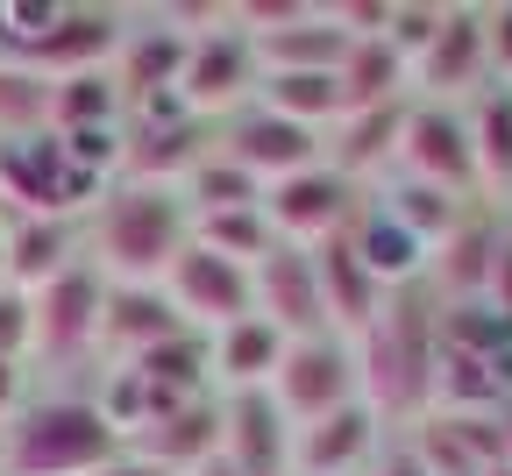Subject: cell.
Instances as JSON below:
<instances>
[{"label": "cell", "mask_w": 512, "mask_h": 476, "mask_svg": "<svg viewBox=\"0 0 512 476\" xmlns=\"http://www.w3.org/2000/svg\"><path fill=\"white\" fill-rule=\"evenodd\" d=\"M434 363H441V306L427 285L392 292L370 334H356V377L363 405L392 427V420H427L434 413Z\"/></svg>", "instance_id": "cell-1"}, {"label": "cell", "mask_w": 512, "mask_h": 476, "mask_svg": "<svg viewBox=\"0 0 512 476\" xmlns=\"http://www.w3.org/2000/svg\"><path fill=\"white\" fill-rule=\"evenodd\" d=\"M192 242V207L178 185H107L86 214V263L107 285H164Z\"/></svg>", "instance_id": "cell-2"}, {"label": "cell", "mask_w": 512, "mask_h": 476, "mask_svg": "<svg viewBox=\"0 0 512 476\" xmlns=\"http://www.w3.org/2000/svg\"><path fill=\"white\" fill-rule=\"evenodd\" d=\"M128 441L107 427V413L79 391L36 398L0 427V476H100Z\"/></svg>", "instance_id": "cell-3"}, {"label": "cell", "mask_w": 512, "mask_h": 476, "mask_svg": "<svg viewBox=\"0 0 512 476\" xmlns=\"http://www.w3.org/2000/svg\"><path fill=\"white\" fill-rule=\"evenodd\" d=\"M256 86H264V64H256V43H249L235 22H221V29H207V36H192L185 72H178V100H185L192 121L221 128L228 114H242V107L256 100Z\"/></svg>", "instance_id": "cell-4"}, {"label": "cell", "mask_w": 512, "mask_h": 476, "mask_svg": "<svg viewBox=\"0 0 512 476\" xmlns=\"http://www.w3.org/2000/svg\"><path fill=\"white\" fill-rule=\"evenodd\" d=\"M271 398L292 427H313L342 413V405L363 398V377H356V342L342 334H306V342H285V363L271 377Z\"/></svg>", "instance_id": "cell-5"}, {"label": "cell", "mask_w": 512, "mask_h": 476, "mask_svg": "<svg viewBox=\"0 0 512 476\" xmlns=\"http://www.w3.org/2000/svg\"><path fill=\"white\" fill-rule=\"evenodd\" d=\"M399 178L441 185V192H456V199H484L470 114L448 107V100H413L406 107V143H399Z\"/></svg>", "instance_id": "cell-6"}, {"label": "cell", "mask_w": 512, "mask_h": 476, "mask_svg": "<svg viewBox=\"0 0 512 476\" xmlns=\"http://www.w3.org/2000/svg\"><path fill=\"white\" fill-rule=\"evenodd\" d=\"M356 214H363V185H349L335 164H313V171H299V178L264 185V221H271V235L292 242V249H320V242L349 235Z\"/></svg>", "instance_id": "cell-7"}, {"label": "cell", "mask_w": 512, "mask_h": 476, "mask_svg": "<svg viewBox=\"0 0 512 476\" xmlns=\"http://www.w3.org/2000/svg\"><path fill=\"white\" fill-rule=\"evenodd\" d=\"M214 150L235 164V171H249L256 185H278V178H299V171H313V164H328V135L320 128H299V121H285V114H271V107H242V114H228L221 128H214Z\"/></svg>", "instance_id": "cell-8"}, {"label": "cell", "mask_w": 512, "mask_h": 476, "mask_svg": "<svg viewBox=\"0 0 512 476\" xmlns=\"http://www.w3.org/2000/svg\"><path fill=\"white\" fill-rule=\"evenodd\" d=\"M36 299V363H50V370H72V363H86V356H100V306H107V278L93 263H72L64 278H50L43 292H29Z\"/></svg>", "instance_id": "cell-9"}, {"label": "cell", "mask_w": 512, "mask_h": 476, "mask_svg": "<svg viewBox=\"0 0 512 476\" xmlns=\"http://www.w3.org/2000/svg\"><path fill=\"white\" fill-rule=\"evenodd\" d=\"M164 299L178 306V320L192 334H221V327L256 313V278H249V263H228V256H214L200 242H185V256L164 278Z\"/></svg>", "instance_id": "cell-10"}, {"label": "cell", "mask_w": 512, "mask_h": 476, "mask_svg": "<svg viewBox=\"0 0 512 476\" xmlns=\"http://www.w3.org/2000/svg\"><path fill=\"white\" fill-rule=\"evenodd\" d=\"M384 448H392V427L356 398L313 427H292V476H370Z\"/></svg>", "instance_id": "cell-11"}, {"label": "cell", "mask_w": 512, "mask_h": 476, "mask_svg": "<svg viewBox=\"0 0 512 476\" xmlns=\"http://www.w3.org/2000/svg\"><path fill=\"white\" fill-rule=\"evenodd\" d=\"M491 86V57H484V8H448L441 36L427 43V57L413 64V100H448L470 107Z\"/></svg>", "instance_id": "cell-12"}, {"label": "cell", "mask_w": 512, "mask_h": 476, "mask_svg": "<svg viewBox=\"0 0 512 476\" xmlns=\"http://www.w3.org/2000/svg\"><path fill=\"white\" fill-rule=\"evenodd\" d=\"M249 278H256V320H271L285 342H306V334H335V327H328V306H320V270H313V249L278 242L264 263L249 270Z\"/></svg>", "instance_id": "cell-13"}, {"label": "cell", "mask_w": 512, "mask_h": 476, "mask_svg": "<svg viewBox=\"0 0 512 476\" xmlns=\"http://www.w3.org/2000/svg\"><path fill=\"white\" fill-rule=\"evenodd\" d=\"M178 334H192V327L178 320L164 285H107V306H100V356H107V370L143 363L150 349L178 342Z\"/></svg>", "instance_id": "cell-14"}, {"label": "cell", "mask_w": 512, "mask_h": 476, "mask_svg": "<svg viewBox=\"0 0 512 476\" xmlns=\"http://www.w3.org/2000/svg\"><path fill=\"white\" fill-rule=\"evenodd\" d=\"M221 455L235 476H292V420L271 391L221 398Z\"/></svg>", "instance_id": "cell-15"}, {"label": "cell", "mask_w": 512, "mask_h": 476, "mask_svg": "<svg viewBox=\"0 0 512 476\" xmlns=\"http://www.w3.org/2000/svg\"><path fill=\"white\" fill-rule=\"evenodd\" d=\"M128 36L121 8H57L50 36L29 50V72L43 79H72V72H114V50Z\"/></svg>", "instance_id": "cell-16"}, {"label": "cell", "mask_w": 512, "mask_h": 476, "mask_svg": "<svg viewBox=\"0 0 512 476\" xmlns=\"http://www.w3.org/2000/svg\"><path fill=\"white\" fill-rule=\"evenodd\" d=\"M185 50H192V36H178L164 15H143V22L128 15V36H121V50H114V86H121V100L136 107V100L178 93Z\"/></svg>", "instance_id": "cell-17"}, {"label": "cell", "mask_w": 512, "mask_h": 476, "mask_svg": "<svg viewBox=\"0 0 512 476\" xmlns=\"http://www.w3.org/2000/svg\"><path fill=\"white\" fill-rule=\"evenodd\" d=\"M406 107L413 100H392V107H370V114H342L328 128V164L363 185V178H392L399 171V143H406Z\"/></svg>", "instance_id": "cell-18"}, {"label": "cell", "mask_w": 512, "mask_h": 476, "mask_svg": "<svg viewBox=\"0 0 512 476\" xmlns=\"http://www.w3.org/2000/svg\"><path fill=\"white\" fill-rule=\"evenodd\" d=\"M313 270H320V306H328V327L342 334V342L370 334V320L384 313V299H392V292L363 270V256L349 249V235L320 242V249H313Z\"/></svg>", "instance_id": "cell-19"}, {"label": "cell", "mask_w": 512, "mask_h": 476, "mask_svg": "<svg viewBox=\"0 0 512 476\" xmlns=\"http://www.w3.org/2000/svg\"><path fill=\"white\" fill-rule=\"evenodd\" d=\"M72 263H86L72 221H15V228H0V285L43 292V285L64 278Z\"/></svg>", "instance_id": "cell-20"}, {"label": "cell", "mask_w": 512, "mask_h": 476, "mask_svg": "<svg viewBox=\"0 0 512 476\" xmlns=\"http://www.w3.org/2000/svg\"><path fill=\"white\" fill-rule=\"evenodd\" d=\"M207 356H214V398H235V391H271L278 363H285V334L271 320H235L221 334H207Z\"/></svg>", "instance_id": "cell-21"}, {"label": "cell", "mask_w": 512, "mask_h": 476, "mask_svg": "<svg viewBox=\"0 0 512 476\" xmlns=\"http://www.w3.org/2000/svg\"><path fill=\"white\" fill-rule=\"evenodd\" d=\"M128 448L150 455V462H164L171 476H192L200 462L221 455V398H185V405H171V413H164L157 427H143Z\"/></svg>", "instance_id": "cell-22"}, {"label": "cell", "mask_w": 512, "mask_h": 476, "mask_svg": "<svg viewBox=\"0 0 512 476\" xmlns=\"http://www.w3.org/2000/svg\"><path fill=\"white\" fill-rule=\"evenodd\" d=\"M370 199H377V207L392 214L399 228H413L427 249H441V242L456 235V228H463L477 207H491V199H456V192H441V185H420V178H399V171L384 178Z\"/></svg>", "instance_id": "cell-23"}, {"label": "cell", "mask_w": 512, "mask_h": 476, "mask_svg": "<svg viewBox=\"0 0 512 476\" xmlns=\"http://www.w3.org/2000/svg\"><path fill=\"white\" fill-rule=\"evenodd\" d=\"M342 57H349V36L335 29L328 8H313L306 0V15L278 36H256V64L264 72H342Z\"/></svg>", "instance_id": "cell-24"}, {"label": "cell", "mask_w": 512, "mask_h": 476, "mask_svg": "<svg viewBox=\"0 0 512 476\" xmlns=\"http://www.w3.org/2000/svg\"><path fill=\"white\" fill-rule=\"evenodd\" d=\"M342 107L349 114H370V107H392V100H413V72H406V57L384 43V36H363L349 43L342 57Z\"/></svg>", "instance_id": "cell-25"}, {"label": "cell", "mask_w": 512, "mask_h": 476, "mask_svg": "<svg viewBox=\"0 0 512 476\" xmlns=\"http://www.w3.org/2000/svg\"><path fill=\"white\" fill-rule=\"evenodd\" d=\"M463 114H470L484 199H491V207H512V86H484Z\"/></svg>", "instance_id": "cell-26"}, {"label": "cell", "mask_w": 512, "mask_h": 476, "mask_svg": "<svg viewBox=\"0 0 512 476\" xmlns=\"http://www.w3.org/2000/svg\"><path fill=\"white\" fill-rule=\"evenodd\" d=\"M128 100L114 86V72H72L50 79V135H86V128H121Z\"/></svg>", "instance_id": "cell-27"}, {"label": "cell", "mask_w": 512, "mask_h": 476, "mask_svg": "<svg viewBox=\"0 0 512 476\" xmlns=\"http://www.w3.org/2000/svg\"><path fill=\"white\" fill-rule=\"evenodd\" d=\"M256 107H271L299 128H320L328 135L349 107H342V79L335 72H264V86H256Z\"/></svg>", "instance_id": "cell-28"}, {"label": "cell", "mask_w": 512, "mask_h": 476, "mask_svg": "<svg viewBox=\"0 0 512 476\" xmlns=\"http://www.w3.org/2000/svg\"><path fill=\"white\" fill-rule=\"evenodd\" d=\"M192 242H200V249H214V256H228V263H249V270L278 249V235H271L264 207H235V214H192Z\"/></svg>", "instance_id": "cell-29"}, {"label": "cell", "mask_w": 512, "mask_h": 476, "mask_svg": "<svg viewBox=\"0 0 512 476\" xmlns=\"http://www.w3.org/2000/svg\"><path fill=\"white\" fill-rule=\"evenodd\" d=\"M43 128H50V79L0 57V143H22V135H43Z\"/></svg>", "instance_id": "cell-30"}, {"label": "cell", "mask_w": 512, "mask_h": 476, "mask_svg": "<svg viewBox=\"0 0 512 476\" xmlns=\"http://www.w3.org/2000/svg\"><path fill=\"white\" fill-rule=\"evenodd\" d=\"M178 192H185V207H192V214H235V207H264V185H256L249 171H235L221 150H214L200 171H192Z\"/></svg>", "instance_id": "cell-31"}, {"label": "cell", "mask_w": 512, "mask_h": 476, "mask_svg": "<svg viewBox=\"0 0 512 476\" xmlns=\"http://www.w3.org/2000/svg\"><path fill=\"white\" fill-rule=\"evenodd\" d=\"M441 22H448V0H392V22H384V43H392L399 57H406V72L427 57V43L441 36Z\"/></svg>", "instance_id": "cell-32"}, {"label": "cell", "mask_w": 512, "mask_h": 476, "mask_svg": "<svg viewBox=\"0 0 512 476\" xmlns=\"http://www.w3.org/2000/svg\"><path fill=\"white\" fill-rule=\"evenodd\" d=\"M36 349V299L15 292V285H0V356L22 363Z\"/></svg>", "instance_id": "cell-33"}, {"label": "cell", "mask_w": 512, "mask_h": 476, "mask_svg": "<svg viewBox=\"0 0 512 476\" xmlns=\"http://www.w3.org/2000/svg\"><path fill=\"white\" fill-rule=\"evenodd\" d=\"M484 57H491V86H512V0L484 8Z\"/></svg>", "instance_id": "cell-34"}, {"label": "cell", "mask_w": 512, "mask_h": 476, "mask_svg": "<svg viewBox=\"0 0 512 476\" xmlns=\"http://www.w3.org/2000/svg\"><path fill=\"white\" fill-rule=\"evenodd\" d=\"M477 306H491L505 327H512V214H505V242H498V263H491V285H484V299Z\"/></svg>", "instance_id": "cell-35"}, {"label": "cell", "mask_w": 512, "mask_h": 476, "mask_svg": "<svg viewBox=\"0 0 512 476\" xmlns=\"http://www.w3.org/2000/svg\"><path fill=\"white\" fill-rule=\"evenodd\" d=\"M15 413H22V363L0 356V427H8Z\"/></svg>", "instance_id": "cell-36"}, {"label": "cell", "mask_w": 512, "mask_h": 476, "mask_svg": "<svg viewBox=\"0 0 512 476\" xmlns=\"http://www.w3.org/2000/svg\"><path fill=\"white\" fill-rule=\"evenodd\" d=\"M100 476H171V469H164V462H150V455H136V448H121Z\"/></svg>", "instance_id": "cell-37"}, {"label": "cell", "mask_w": 512, "mask_h": 476, "mask_svg": "<svg viewBox=\"0 0 512 476\" xmlns=\"http://www.w3.org/2000/svg\"><path fill=\"white\" fill-rule=\"evenodd\" d=\"M505 462H512V405H505Z\"/></svg>", "instance_id": "cell-38"}, {"label": "cell", "mask_w": 512, "mask_h": 476, "mask_svg": "<svg viewBox=\"0 0 512 476\" xmlns=\"http://www.w3.org/2000/svg\"><path fill=\"white\" fill-rule=\"evenodd\" d=\"M484 476H512V462H498V469H484Z\"/></svg>", "instance_id": "cell-39"}, {"label": "cell", "mask_w": 512, "mask_h": 476, "mask_svg": "<svg viewBox=\"0 0 512 476\" xmlns=\"http://www.w3.org/2000/svg\"><path fill=\"white\" fill-rule=\"evenodd\" d=\"M505 214H512V207H505Z\"/></svg>", "instance_id": "cell-40"}]
</instances>
